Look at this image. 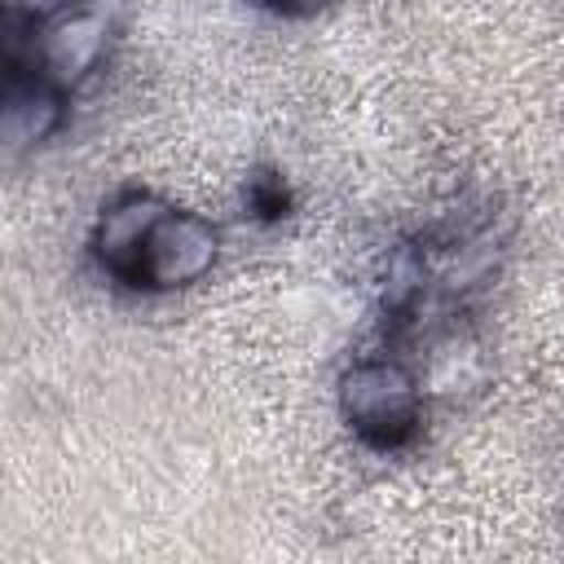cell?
<instances>
[{
  "instance_id": "obj_1",
  "label": "cell",
  "mask_w": 564,
  "mask_h": 564,
  "mask_svg": "<svg viewBox=\"0 0 564 564\" xmlns=\"http://www.w3.org/2000/svg\"><path fill=\"white\" fill-rule=\"evenodd\" d=\"M339 414L366 445L397 449L423 423V388L401 361L370 357V361H357L344 370Z\"/></svg>"
},
{
  "instance_id": "obj_2",
  "label": "cell",
  "mask_w": 564,
  "mask_h": 564,
  "mask_svg": "<svg viewBox=\"0 0 564 564\" xmlns=\"http://www.w3.org/2000/svg\"><path fill=\"white\" fill-rule=\"evenodd\" d=\"M110 44V18L101 4H57L40 22H31V53L26 66H35L44 79H53L62 93L79 88L106 57Z\"/></svg>"
},
{
  "instance_id": "obj_3",
  "label": "cell",
  "mask_w": 564,
  "mask_h": 564,
  "mask_svg": "<svg viewBox=\"0 0 564 564\" xmlns=\"http://www.w3.org/2000/svg\"><path fill=\"white\" fill-rule=\"evenodd\" d=\"M216 256H220V229L198 212L167 207L145 238L137 286H150V291L189 286L216 264Z\"/></svg>"
},
{
  "instance_id": "obj_4",
  "label": "cell",
  "mask_w": 564,
  "mask_h": 564,
  "mask_svg": "<svg viewBox=\"0 0 564 564\" xmlns=\"http://www.w3.org/2000/svg\"><path fill=\"white\" fill-rule=\"evenodd\" d=\"M62 97L66 93L53 79H44L35 66H9L4 93H0V141L9 159H18L22 150H35L57 132Z\"/></svg>"
},
{
  "instance_id": "obj_5",
  "label": "cell",
  "mask_w": 564,
  "mask_h": 564,
  "mask_svg": "<svg viewBox=\"0 0 564 564\" xmlns=\"http://www.w3.org/2000/svg\"><path fill=\"white\" fill-rule=\"evenodd\" d=\"M167 212V203L159 194H145V189H132V194H119L97 229H93V256L97 264L119 278V282H132L137 286V269H141V251H145V238L154 229V220Z\"/></svg>"
},
{
  "instance_id": "obj_6",
  "label": "cell",
  "mask_w": 564,
  "mask_h": 564,
  "mask_svg": "<svg viewBox=\"0 0 564 564\" xmlns=\"http://www.w3.org/2000/svg\"><path fill=\"white\" fill-rule=\"evenodd\" d=\"M427 282H432V256H427V247H419V242H397V247L388 251L383 286H379L383 317H388V322H410L414 308H419L423 295H427Z\"/></svg>"
},
{
  "instance_id": "obj_7",
  "label": "cell",
  "mask_w": 564,
  "mask_h": 564,
  "mask_svg": "<svg viewBox=\"0 0 564 564\" xmlns=\"http://www.w3.org/2000/svg\"><path fill=\"white\" fill-rule=\"evenodd\" d=\"M247 207L260 216V220H282L286 207H291V194H286V181L278 172H256L247 181Z\"/></svg>"
},
{
  "instance_id": "obj_8",
  "label": "cell",
  "mask_w": 564,
  "mask_h": 564,
  "mask_svg": "<svg viewBox=\"0 0 564 564\" xmlns=\"http://www.w3.org/2000/svg\"><path fill=\"white\" fill-rule=\"evenodd\" d=\"M264 4L286 9V13H304V9H317V4H326V0H264Z\"/></svg>"
}]
</instances>
